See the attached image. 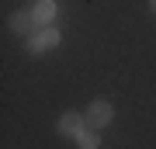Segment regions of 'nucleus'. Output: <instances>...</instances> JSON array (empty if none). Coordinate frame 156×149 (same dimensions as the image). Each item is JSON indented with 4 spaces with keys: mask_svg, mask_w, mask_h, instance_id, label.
I'll return each instance as SVG.
<instances>
[{
    "mask_svg": "<svg viewBox=\"0 0 156 149\" xmlns=\"http://www.w3.org/2000/svg\"><path fill=\"white\" fill-rule=\"evenodd\" d=\"M59 38H62V35H59V28L45 24V28H38V31H31L28 38H24V45H28V52L38 55V52H45V49H56Z\"/></svg>",
    "mask_w": 156,
    "mask_h": 149,
    "instance_id": "nucleus-1",
    "label": "nucleus"
},
{
    "mask_svg": "<svg viewBox=\"0 0 156 149\" xmlns=\"http://www.w3.org/2000/svg\"><path fill=\"white\" fill-rule=\"evenodd\" d=\"M111 118H115V108L108 104V101H90V108H87V125L90 128L111 125Z\"/></svg>",
    "mask_w": 156,
    "mask_h": 149,
    "instance_id": "nucleus-2",
    "label": "nucleus"
},
{
    "mask_svg": "<svg viewBox=\"0 0 156 149\" xmlns=\"http://www.w3.org/2000/svg\"><path fill=\"white\" fill-rule=\"evenodd\" d=\"M59 135H66V139H76L80 132L87 128V115H76V111H66V115L59 118Z\"/></svg>",
    "mask_w": 156,
    "mask_h": 149,
    "instance_id": "nucleus-3",
    "label": "nucleus"
},
{
    "mask_svg": "<svg viewBox=\"0 0 156 149\" xmlns=\"http://www.w3.org/2000/svg\"><path fill=\"white\" fill-rule=\"evenodd\" d=\"M28 11H31V17H35V24L45 28V24L56 21V0H35Z\"/></svg>",
    "mask_w": 156,
    "mask_h": 149,
    "instance_id": "nucleus-4",
    "label": "nucleus"
},
{
    "mask_svg": "<svg viewBox=\"0 0 156 149\" xmlns=\"http://www.w3.org/2000/svg\"><path fill=\"white\" fill-rule=\"evenodd\" d=\"M11 31H14V35H24V38H28L31 31H38V24H35L31 11H17V14L11 17Z\"/></svg>",
    "mask_w": 156,
    "mask_h": 149,
    "instance_id": "nucleus-5",
    "label": "nucleus"
},
{
    "mask_svg": "<svg viewBox=\"0 0 156 149\" xmlns=\"http://www.w3.org/2000/svg\"><path fill=\"white\" fill-rule=\"evenodd\" d=\"M76 146H80V149H97V146H101V139L94 135V128H90V125H87V128H83V132H80V135H76Z\"/></svg>",
    "mask_w": 156,
    "mask_h": 149,
    "instance_id": "nucleus-6",
    "label": "nucleus"
},
{
    "mask_svg": "<svg viewBox=\"0 0 156 149\" xmlns=\"http://www.w3.org/2000/svg\"><path fill=\"white\" fill-rule=\"evenodd\" d=\"M149 7H153V11H156V0H149Z\"/></svg>",
    "mask_w": 156,
    "mask_h": 149,
    "instance_id": "nucleus-7",
    "label": "nucleus"
}]
</instances>
